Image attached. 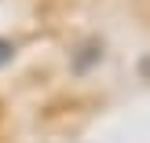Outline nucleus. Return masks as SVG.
Wrapping results in <instances>:
<instances>
[{
  "mask_svg": "<svg viewBox=\"0 0 150 143\" xmlns=\"http://www.w3.org/2000/svg\"><path fill=\"white\" fill-rule=\"evenodd\" d=\"M11 59H15V44L11 41H0V66H7Z\"/></svg>",
  "mask_w": 150,
  "mask_h": 143,
  "instance_id": "f257e3e1",
  "label": "nucleus"
}]
</instances>
